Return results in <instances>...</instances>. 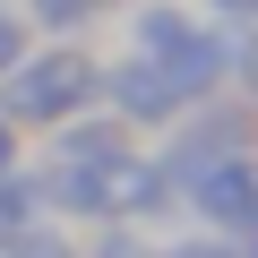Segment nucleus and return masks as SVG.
Here are the masks:
<instances>
[{
	"label": "nucleus",
	"instance_id": "obj_3",
	"mask_svg": "<svg viewBox=\"0 0 258 258\" xmlns=\"http://www.w3.org/2000/svg\"><path fill=\"white\" fill-rule=\"evenodd\" d=\"M95 95L112 103L120 129H172V120H181V95L164 86V69H155L147 52H120V60L95 78Z\"/></svg>",
	"mask_w": 258,
	"mask_h": 258
},
{
	"label": "nucleus",
	"instance_id": "obj_7",
	"mask_svg": "<svg viewBox=\"0 0 258 258\" xmlns=\"http://www.w3.org/2000/svg\"><path fill=\"white\" fill-rule=\"evenodd\" d=\"M103 9H120V0H26V18H35L43 35H60V43H69L78 26H95Z\"/></svg>",
	"mask_w": 258,
	"mask_h": 258
},
{
	"label": "nucleus",
	"instance_id": "obj_10",
	"mask_svg": "<svg viewBox=\"0 0 258 258\" xmlns=\"http://www.w3.org/2000/svg\"><path fill=\"white\" fill-rule=\"evenodd\" d=\"M147 258H241V249L215 232H172V241H147Z\"/></svg>",
	"mask_w": 258,
	"mask_h": 258
},
{
	"label": "nucleus",
	"instance_id": "obj_11",
	"mask_svg": "<svg viewBox=\"0 0 258 258\" xmlns=\"http://www.w3.org/2000/svg\"><path fill=\"white\" fill-rule=\"evenodd\" d=\"M26 52H35V35H26V18L9 9V0H0V78H9V69H18Z\"/></svg>",
	"mask_w": 258,
	"mask_h": 258
},
{
	"label": "nucleus",
	"instance_id": "obj_5",
	"mask_svg": "<svg viewBox=\"0 0 258 258\" xmlns=\"http://www.w3.org/2000/svg\"><path fill=\"white\" fill-rule=\"evenodd\" d=\"M26 224H43V172H0V249H9Z\"/></svg>",
	"mask_w": 258,
	"mask_h": 258
},
{
	"label": "nucleus",
	"instance_id": "obj_12",
	"mask_svg": "<svg viewBox=\"0 0 258 258\" xmlns=\"http://www.w3.org/2000/svg\"><path fill=\"white\" fill-rule=\"evenodd\" d=\"M207 18H224V26H258V0H198Z\"/></svg>",
	"mask_w": 258,
	"mask_h": 258
},
{
	"label": "nucleus",
	"instance_id": "obj_13",
	"mask_svg": "<svg viewBox=\"0 0 258 258\" xmlns=\"http://www.w3.org/2000/svg\"><path fill=\"white\" fill-rule=\"evenodd\" d=\"M0 172H18V129L0 120Z\"/></svg>",
	"mask_w": 258,
	"mask_h": 258
},
{
	"label": "nucleus",
	"instance_id": "obj_9",
	"mask_svg": "<svg viewBox=\"0 0 258 258\" xmlns=\"http://www.w3.org/2000/svg\"><path fill=\"white\" fill-rule=\"evenodd\" d=\"M0 258H78V241H69L60 224H26V232L0 249Z\"/></svg>",
	"mask_w": 258,
	"mask_h": 258
},
{
	"label": "nucleus",
	"instance_id": "obj_6",
	"mask_svg": "<svg viewBox=\"0 0 258 258\" xmlns=\"http://www.w3.org/2000/svg\"><path fill=\"white\" fill-rule=\"evenodd\" d=\"M181 35H198L189 9H172V0H147V9H138V52H147V60H164Z\"/></svg>",
	"mask_w": 258,
	"mask_h": 258
},
{
	"label": "nucleus",
	"instance_id": "obj_8",
	"mask_svg": "<svg viewBox=\"0 0 258 258\" xmlns=\"http://www.w3.org/2000/svg\"><path fill=\"white\" fill-rule=\"evenodd\" d=\"M147 224H95V249H78V258H147Z\"/></svg>",
	"mask_w": 258,
	"mask_h": 258
},
{
	"label": "nucleus",
	"instance_id": "obj_1",
	"mask_svg": "<svg viewBox=\"0 0 258 258\" xmlns=\"http://www.w3.org/2000/svg\"><path fill=\"white\" fill-rule=\"evenodd\" d=\"M95 78H103V60H86L78 43H43L0 78V120L9 129H60L95 103Z\"/></svg>",
	"mask_w": 258,
	"mask_h": 258
},
{
	"label": "nucleus",
	"instance_id": "obj_4",
	"mask_svg": "<svg viewBox=\"0 0 258 258\" xmlns=\"http://www.w3.org/2000/svg\"><path fill=\"white\" fill-rule=\"evenodd\" d=\"M120 147H129V129H120L112 112H103V120H86V112H78V120H60L52 164H95V155H120Z\"/></svg>",
	"mask_w": 258,
	"mask_h": 258
},
{
	"label": "nucleus",
	"instance_id": "obj_2",
	"mask_svg": "<svg viewBox=\"0 0 258 258\" xmlns=\"http://www.w3.org/2000/svg\"><path fill=\"white\" fill-rule=\"evenodd\" d=\"M181 207L198 215V232L249 241V232H258V155H224L215 172H198V181L181 189Z\"/></svg>",
	"mask_w": 258,
	"mask_h": 258
}]
</instances>
